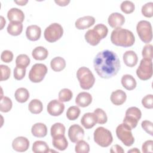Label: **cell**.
<instances>
[{"label": "cell", "mask_w": 153, "mask_h": 153, "mask_svg": "<svg viewBox=\"0 0 153 153\" xmlns=\"http://www.w3.org/2000/svg\"><path fill=\"white\" fill-rule=\"evenodd\" d=\"M65 127L63 124L60 123H56L51 127L50 133L52 137L60 136L65 135Z\"/></svg>", "instance_id": "1f68e13d"}, {"label": "cell", "mask_w": 153, "mask_h": 153, "mask_svg": "<svg viewBox=\"0 0 153 153\" xmlns=\"http://www.w3.org/2000/svg\"><path fill=\"white\" fill-rule=\"evenodd\" d=\"M81 123L86 129L92 128L97 123L96 115L94 112H87L84 114L81 119Z\"/></svg>", "instance_id": "2e32d148"}, {"label": "cell", "mask_w": 153, "mask_h": 153, "mask_svg": "<svg viewBox=\"0 0 153 153\" xmlns=\"http://www.w3.org/2000/svg\"><path fill=\"white\" fill-rule=\"evenodd\" d=\"M110 152L113 153H123L124 151L121 146L118 145H115L111 147Z\"/></svg>", "instance_id": "681fc988"}, {"label": "cell", "mask_w": 153, "mask_h": 153, "mask_svg": "<svg viewBox=\"0 0 153 153\" xmlns=\"http://www.w3.org/2000/svg\"><path fill=\"white\" fill-rule=\"evenodd\" d=\"M13 103L11 100L7 97L4 96L1 98L0 103V110L2 112H8L12 108Z\"/></svg>", "instance_id": "d6a6232c"}, {"label": "cell", "mask_w": 153, "mask_h": 153, "mask_svg": "<svg viewBox=\"0 0 153 153\" xmlns=\"http://www.w3.org/2000/svg\"><path fill=\"white\" fill-rule=\"evenodd\" d=\"M1 60L5 63H10L13 59V54L10 50H4L1 55Z\"/></svg>", "instance_id": "7dc6e473"}, {"label": "cell", "mask_w": 153, "mask_h": 153, "mask_svg": "<svg viewBox=\"0 0 153 153\" xmlns=\"http://www.w3.org/2000/svg\"><path fill=\"white\" fill-rule=\"evenodd\" d=\"M76 76L80 87L83 90H89L95 82V78L93 73L86 67L79 68L76 72Z\"/></svg>", "instance_id": "3957f363"}, {"label": "cell", "mask_w": 153, "mask_h": 153, "mask_svg": "<svg viewBox=\"0 0 153 153\" xmlns=\"http://www.w3.org/2000/svg\"><path fill=\"white\" fill-rule=\"evenodd\" d=\"M136 75L139 79L146 81L152 75V63L151 60L142 59L136 70Z\"/></svg>", "instance_id": "ba28073f"}, {"label": "cell", "mask_w": 153, "mask_h": 153, "mask_svg": "<svg viewBox=\"0 0 153 153\" xmlns=\"http://www.w3.org/2000/svg\"><path fill=\"white\" fill-rule=\"evenodd\" d=\"M95 23V19L90 16H84L78 19L75 23L76 29L83 30L93 26Z\"/></svg>", "instance_id": "9a60e30c"}, {"label": "cell", "mask_w": 153, "mask_h": 153, "mask_svg": "<svg viewBox=\"0 0 153 153\" xmlns=\"http://www.w3.org/2000/svg\"><path fill=\"white\" fill-rule=\"evenodd\" d=\"M111 41L113 44L117 46L128 47L134 44L135 38L130 30L118 27L115 29L112 32Z\"/></svg>", "instance_id": "7a4b0ae2"}, {"label": "cell", "mask_w": 153, "mask_h": 153, "mask_svg": "<svg viewBox=\"0 0 153 153\" xmlns=\"http://www.w3.org/2000/svg\"><path fill=\"white\" fill-rule=\"evenodd\" d=\"M94 140L102 147L109 146L113 141L111 132L103 127H97L94 131Z\"/></svg>", "instance_id": "277c9868"}, {"label": "cell", "mask_w": 153, "mask_h": 153, "mask_svg": "<svg viewBox=\"0 0 153 153\" xmlns=\"http://www.w3.org/2000/svg\"><path fill=\"white\" fill-rule=\"evenodd\" d=\"M142 128L151 136L153 135V124L148 120H144L141 123Z\"/></svg>", "instance_id": "bcb514c9"}, {"label": "cell", "mask_w": 153, "mask_h": 153, "mask_svg": "<svg viewBox=\"0 0 153 153\" xmlns=\"http://www.w3.org/2000/svg\"><path fill=\"white\" fill-rule=\"evenodd\" d=\"M85 39L86 41L91 45H97L102 39L99 33L93 29L88 30L85 34Z\"/></svg>", "instance_id": "603a6c76"}, {"label": "cell", "mask_w": 153, "mask_h": 153, "mask_svg": "<svg viewBox=\"0 0 153 153\" xmlns=\"http://www.w3.org/2000/svg\"><path fill=\"white\" fill-rule=\"evenodd\" d=\"M80 112V109L78 106H72L68 109L66 112V117L68 120L74 121L78 118Z\"/></svg>", "instance_id": "e575fe53"}, {"label": "cell", "mask_w": 153, "mask_h": 153, "mask_svg": "<svg viewBox=\"0 0 153 153\" xmlns=\"http://www.w3.org/2000/svg\"><path fill=\"white\" fill-rule=\"evenodd\" d=\"M120 8L123 13L126 14H130L134 11L135 6L131 1H124L121 3Z\"/></svg>", "instance_id": "f35d334b"}, {"label": "cell", "mask_w": 153, "mask_h": 153, "mask_svg": "<svg viewBox=\"0 0 153 153\" xmlns=\"http://www.w3.org/2000/svg\"><path fill=\"white\" fill-rule=\"evenodd\" d=\"M93 29L95 30L99 33V35H100L102 39L105 38L107 36V34L108 32V27L103 24L100 23V24H98V25H96L94 27Z\"/></svg>", "instance_id": "b9f144b4"}, {"label": "cell", "mask_w": 153, "mask_h": 153, "mask_svg": "<svg viewBox=\"0 0 153 153\" xmlns=\"http://www.w3.org/2000/svg\"><path fill=\"white\" fill-rule=\"evenodd\" d=\"M33 136L37 137H44L47 134V126L41 123H37L33 124L31 128Z\"/></svg>", "instance_id": "7402d4cb"}, {"label": "cell", "mask_w": 153, "mask_h": 153, "mask_svg": "<svg viewBox=\"0 0 153 153\" xmlns=\"http://www.w3.org/2000/svg\"><path fill=\"white\" fill-rule=\"evenodd\" d=\"M16 100L19 103L26 102L29 97V93L28 90L23 87L19 88L14 93Z\"/></svg>", "instance_id": "f1b7e54d"}, {"label": "cell", "mask_w": 153, "mask_h": 153, "mask_svg": "<svg viewBox=\"0 0 153 153\" xmlns=\"http://www.w3.org/2000/svg\"><path fill=\"white\" fill-rule=\"evenodd\" d=\"M28 109L31 113L38 114L42 112L43 109V105L39 100L33 99L29 103Z\"/></svg>", "instance_id": "4dcf8cb0"}, {"label": "cell", "mask_w": 153, "mask_h": 153, "mask_svg": "<svg viewBox=\"0 0 153 153\" xmlns=\"http://www.w3.org/2000/svg\"><path fill=\"white\" fill-rule=\"evenodd\" d=\"M126 93L122 90H117L111 95V100L115 105H121L126 100Z\"/></svg>", "instance_id": "ffe728a7"}, {"label": "cell", "mask_w": 153, "mask_h": 153, "mask_svg": "<svg viewBox=\"0 0 153 153\" xmlns=\"http://www.w3.org/2000/svg\"><path fill=\"white\" fill-rule=\"evenodd\" d=\"M41 29L37 25H30L26 28V35L28 39L32 41H35L40 38Z\"/></svg>", "instance_id": "e0dca14e"}, {"label": "cell", "mask_w": 153, "mask_h": 153, "mask_svg": "<svg viewBox=\"0 0 153 153\" xmlns=\"http://www.w3.org/2000/svg\"><path fill=\"white\" fill-rule=\"evenodd\" d=\"M23 30V25L20 22H10L7 27V32L13 36L19 35Z\"/></svg>", "instance_id": "484cf974"}, {"label": "cell", "mask_w": 153, "mask_h": 153, "mask_svg": "<svg viewBox=\"0 0 153 153\" xmlns=\"http://www.w3.org/2000/svg\"><path fill=\"white\" fill-rule=\"evenodd\" d=\"M141 117L142 112L137 107L132 106L127 109L123 123L133 129L137 126Z\"/></svg>", "instance_id": "9c48e42d"}, {"label": "cell", "mask_w": 153, "mask_h": 153, "mask_svg": "<svg viewBox=\"0 0 153 153\" xmlns=\"http://www.w3.org/2000/svg\"><path fill=\"white\" fill-rule=\"evenodd\" d=\"M32 151L35 153H47L49 151V147L45 142L37 140L33 143Z\"/></svg>", "instance_id": "f546056e"}, {"label": "cell", "mask_w": 153, "mask_h": 153, "mask_svg": "<svg viewBox=\"0 0 153 153\" xmlns=\"http://www.w3.org/2000/svg\"><path fill=\"white\" fill-rule=\"evenodd\" d=\"M48 54V50L42 46H39L35 48L32 53V55L33 59L37 60H45L47 57Z\"/></svg>", "instance_id": "83f0119b"}, {"label": "cell", "mask_w": 153, "mask_h": 153, "mask_svg": "<svg viewBox=\"0 0 153 153\" xmlns=\"http://www.w3.org/2000/svg\"><path fill=\"white\" fill-rule=\"evenodd\" d=\"M63 29L57 23L49 25L44 30V38L49 42H54L59 40L63 35Z\"/></svg>", "instance_id": "52a82bcc"}, {"label": "cell", "mask_w": 153, "mask_h": 153, "mask_svg": "<svg viewBox=\"0 0 153 153\" xmlns=\"http://www.w3.org/2000/svg\"><path fill=\"white\" fill-rule=\"evenodd\" d=\"M47 66L42 63H36L32 66L29 73V78L33 82H39L43 80L47 73Z\"/></svg>", "instance_id": "30bf717a"}, {"label": "cell", "mask_w": 153, "mask_h": 153, "mask_svg": "<svg viewBox=\"0 0 153 153\" xmlns=\"http://www.w3.org/2000/svg\"><path fill=\"white\" fill-rule=\"evenodd\" d=\"M108 22L109 25L113 28L121 27L125 22L124 16L119 13H113L109 15Z\"/></svg>", "instance_id": "5bb4252c"}, {"label": "cell", "mask_w": 153, "mask_h": 153, "mask_svg": "<svg viewBox=\"0 0 153 153\" xmlns=\"http://www.w3.org/2000/svg\"><path fill=\"white\" fill-rule=\"evenodd\" d=\"M75 150L76 153H88L90 151V146L87 142L81 140L77 142Z\"/></svg>", "instance_id": "d590c367"}, {"label": "cell", "mask_w": 153, "mask_h": 153, "mask_svg": "<svg viewBox=\"0 0 153 153\" xmlns=\"http://www.w3.org/2000/svg\"><path fill=\"white\" fill-rule=\"evenodd\" d=\"M84 136V131L80 126L78 124H73L69 128L68 137L72 142L76 143L82 140Z\"/></svg>", "instance_id": "8fae6325"}, {"label": "cell", "mask_w": 153, "mask_h": 153, "mask_svg": "<svg viewBox=\"0 0 153 153\" xmlns=\"http://www.w3.org/2000/svg\"><path fill=\"white\" fill-rule=\"evenodd\" d=\"M142 104L147 109L153 108V96L152 94H148L145 96L142 100Z\"/></svg>", "instance_id": "f6af8a7d"}, {"label": "cell", "mask_w": 153, "mask_h": 153, "mask_svg": "<svg viewBox=\"0 0 153 153\" xmlns=\"http://www.w3.org/2000/svg\"><path fill=\"white\" fill-rule=\"evenodd\" d=\"M73 93L68 88H63L59 93V99L62 102H68L72 98Z\"/></svg>", "instance_id": "8d00e7d4"}, {"label": "cell", "mask_w": 153, "mask_h": 153, "mask_svg": "<svg viewBox=\"0 0 153 153\" xmlns=\"http://www.w3.org/2000/svg\"><path fill=\"white\" fill-rule=\"evenodd\" d=\"M7 17L10 22L22 23L25 19V14L21 10L17 8H12L8 11Z\"/></svg>", "instance_id": "d6986e66"}, {"label": "cell", "mask_w": 153, "mask_h": 153, "mask_svg": "<svg viewBox=\"0 0 153 153\" xmlns=\"http://www.w3.org/2000/svg\"><path fill=\"white\" fill-rule=\"evenodd\" d=\"M12 146L13 149L17 152H25L29 148V141L25 137L19 136L13 140Z\"/></svg>", "instance_id": "4fadbf2b"}, {"label": "cell", "mask_w": 153, "mask_h": 153, "mask_svg": "<svg viewBox=\"0 0 153 153\" xmlns=\"http://www.w3.org/2000/svg\"><path fill=\"white\" fill-rule=\"evenodd\" d=\"M94 113L97 118V123L103 124L107 122V115L102 109L97 108L94 111Z\"/></svg>", "instance_id": "74e56055"}, {"label": "cell", "mask_w": 153, "mask_h": 153, "mask_svg": "<svg viewBox=\"0 0 153 153\" xmlns=\"http://www.w3.org/2000/svg\"><path fill=\"white\" fill-rule=\"evenodd\" d=\"M136 31L140 39L143 42L149 43L152 41V26L148 21L141 20L139 22L136 26Z\"/></svg>", "instance_id": "8992f818"}, {"label": "cell", "mask_w": 153, "mask_h": 153, "mask_svg": "<svg viewBox=\"0 0 153 153\" xmlns=\"http://www.w3.org/2000/svg\"><path fill=\"white\" fill-rule=\"evenodd\" d=\"M93 66L97 75L105 79H109L116 75L120 69V61L115 53L104 50L96 56Z\"/></svg>", "instance_id": "6da1fadb"}, {"label": "cell", "mask_w": 153, "mask_h": 153, "mask_svg": "<svg viewBox=\"0 0 153 153\" xmlns=\"http://www.w3.org/2000/svg\"><path fill=\"white\" fill-rule=\"evenodd\" d=\"M26 74V69L16 66L14 69V77L16 80L22 79Z\"/></svg>", "instance_id": "ee69618b"}, {"label": "cell", "mask_w": 153, "mask_h": 153, "mask_svg": "<svg viewBox=\"0 0 153 153\" xmlns=\"http://www.w3.org/2000/svg\"><path fill=\"white\" fill-rule=\"evenodd\" d=\"M142 54L143 59L151 60L152 59L153 55H152V45L150 44H146L142 50Z\"/></svg>", "instance_id": "60d3db41"}, {"label": "cell", "mask_w": 153, "mask_h": 153, "mask_svg": "<svg viewBox=\"0 0 153 153\" xmlns=\"http://www.w3.org/2000/svg\"><path fill=\"white\" fill-rule=\"evenodd\" d=\"M27 1H15L14 2L18 4L19 5H25L27 3Z\"/></svg>", "instance_id": "816d5d0a"}, {"label": "cell", "mask_w": 153, "mask_h": 153, "mask_svg": "<svg viewBox=\"0 0 153 153\" xmlns=\"http://www.w3.org/2000/svg\"><path fill=\"white\" fill-rule=\"evenodd\" d=\"M131 130L128 126L124 123L118 125L116 128L117 136L127 146H131L134 142Z\"/></svg>", "instance_id": "5b68a950"}, {"label": "cell", "mask_w": 153, "mask_h": 153, "mask_svg": "<svg viewBox=\"0 0 153 153\" xmlns=\"http://www.w3.org/2000/svg\"><path fill=\"white\" fill-rule=\"evenodd\" d=\"M92 102L91 95L87 92H81L79 93L76 99L75 103L78 106L82 108L88 106Z\"/></svg>", "instance_id": "ac0fdd59"}, {"label": "cell", "mask_w": 153, "mask_h": 153, "mask_svg": "<svg viewBox=\"0 0 153 153\" xmlns=\"http://www.w3.org/2000/svg\"><path fill=\"white\" fill-rule=\"evenodd\" d=\"M128 152H138V153H140V151L139 149H137L136 148H135L134 149H132L131 150L128 151Z\"/></svg>", "instance_id": "f5cc1de1"}, {"label": "cell", "mask_w": 153, "mask_h": 153, "mask_svg": "<svg viewBox=\"0 0 153 153\" xmlns=\"http://www.w3.org/2000/svg\"><path fill=\"white\" fill-rule=\"evenodd\" d=\"M142 13L146 17H152L153 16V2L145 4L142 7Z\"/></svg>", "instance_id": "ab89813d"}, {"label": "cell", "mask_w": 153, "mask_h": 153, "mask_svg": "<svg viewBox=\"0 0 153 153\" xmlns=\"http://www.w3.org/2000/svg\"><path fill=\"white\" fill-rule=\"evenodd\" d=\"M1 81H5L8 79L10 76L11 69L10 68L4 65H1Z\"/></svg>", "instance_id": "7bdbcfd3"}, {"label": "cell", "mask_w": 153, "mask_h": 153, "mask_svg": "<svg viewBox=\"0 0 153 153\" xmlns=\"http://www.w3.org/2000/svg\"><path fill=\"white\" fill-rule=\"evenodd\" d=\"M50 66L54 71L60 72L66 67V62L61 57H56L51 60Z\"/></svg>", "instance_id": "4316f807"}, {"label": "cell", "mask_w": 153, "mask_h": 153, "mask_svg": "<svg viewBox=\"0 0 153 153\" xmlns=\"http://www.w3.org/2000/svg\"><path fill=\"white\" fill-rule=\"evenodd\" d=\"M122 85L127 90H132L136 87V81L134 78L129 74L124 75L121 78Z\"/></svg>", "instance_id": "d4e9b609"}, {"label": "cell", "mask_w": 153, "mask_h": 153, "mask_svg": "<svg viewBox=\"0 0 153 153\" xmlns=\"http://www.w3.org/2000/svg\"><path fill=\"white\" fill-rule=\"evenodd\" d=\"M47 112L52 116H59L61 115L65 109V105L60 100L56 99L50 101L47 105Z\"/></svg>", "instance_id": "7c38bea8"}, {"label": "cell", "mask_w": 153, "mask_h": 153, "mask_svg": "<svg viewBox=\"0 0 153 153\" xmlns=\"http://www.w3.org/2000/svg\"><path fill=\"white\" fill-rule=\"evenodd\" d=\"M52 143L55 148L60 151L65 150L68 145V140L65 135H60L53 137Z\"/></svg>", "instance_id": "cb8c5ba5"}, {"label": "cell", "mask_w": 153, "mask_h": 153, "mask_svg": "<svg viewBox=\"0 0 153 153\" xmlns=\"http://www.w3.org/2000/svg\"><path fill=\"white\" fill-rule=\"evenodd\" d=\"M123 59L126 65L128 67H133L136 66L138 61V57L136 53L132 50L126 51L123 54Z\"/></svg>", "instance_id": "44dd1931"}, {"label": "cell", "mask_w": 153, "mask_h": 153, "mask_svg": "<svg viewBox=\"0 0 153 153\" xmlns=\"http://www.w3.org/2000/svg\"><path fill=\"white\" fill-rule=\"evenodd\" d=\"M152 146H153V141L152 140H149L145 141L142 146V152L144 153L148 152H152Z\"/></svg>", "instance_id": "c3c4849f"}, {"label": "cell", "mask_w": 153, "mask_h": 153, "mask_svg": "<svg viewBox=\"0 0 153 153\" xmlns=\"http://www.w3.org/2000/svg\"><path fill=\"white\" fill-rule=\"evenodd\" d=\"M30 59L26 55L24 54H22L19 55L16 59V66L26 68L27 66L30 63Z\"/></svg>", "instance_id": "836d02e7"}, {"label": "cell", "mask_w": 153, "mask_h": 153, "mask_svg": "<svg viewBox=\"0 0 153 153\" xmlns=\"http://www.w3.org/2000/svg\"><path fill=\"white\" fill-rule=\"evenodd\" d=\"M55 3H56L58 5L61 6V7H64V6H66L69 2L70 1L69 0H55L54 1Z\"/></svg>", "instance_id": "f907efd6"}]
</instances>
